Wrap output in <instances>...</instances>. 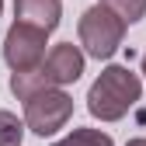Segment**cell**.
I'll use <instances>...</instances> for the list:
<instances>
[{
    "label": "cell",
    "instance_id": "cell-1",
    "mask_svg": "<svg viewBox=\"0 0 146 146\" xmlns=\"http://www.w3.org/2000/svg\"><path fill=\"white\" fill-rule=\"evenodd\" d=\"M87 101H90V111L98 118H118V115H125V108L132 101H139V80L129 70L111 66V70H104L98 77V84L90 87Z\"/></svg>",
    "mask_w": 146,
    "mask_h": 146
},
{
    "label": "cell",
    "instance_id": "cell-4",
    "mask_svg": "<svg viewBox=\"0 0 146 146\" xmlns=\"http://www.w3.org/2000/svg\"><path fill=\"white\" fill-rule=\"evenodd\" d=\"M25 111H28V125L31 129L38 136H49L70 118V98L59 94V90H38V94L28 98Z\"/></svg>",
    "mask_w": 146,
    "mask_h": 146
},
{
    "label": "cell",
    "instance_id": "cell-9",
    "mask_svg": "<svg viewBox=\"0 0 146 146\" xmlns=\"http://www.w3.org/2000/svg\"><path fill=\"white\" fill-rule=\"evenodd\" d=\"M129 146H146V139H136V143H129Z\"/></svg>",
    "mask_w": 146,
    "mask_h": 146
},
{
    "label": "cell",
    "instance_id": "cell-8",
    "mask_svg": "<svg viewBox=\"0 0 146 146\" xmlns=\"http://www.w3.org/2000/svg\"><path fill=\"white\" fill-rule=\"evenodd\" d=\"M56 146H111V139L101 136V132H90V129H77L73 136H66V139L56 143Z\"/></svg>",
    "mask_w": 146,
    "mask_h": 146
},
{
    "label": "cell",
    "instance_id": "cell-2",
    "mask_svg": "<svg viewBox=\"0 0 146 146\" xmlns=\"http://www.w3.org/2000/svg\"><path fill=\"white\" fill-rule=\"evenodd\" d=\"M122 28H125L122 17H118L115 11H108L104 4H98V7H90V11L84 14V21H80V38H84V45H87L90 56L104 59V56H111V52L118 49Z\"/></svg>",
    "mask_w": 146,
    "mask_h": 146
},
{
    "label": "cell",
    "instance_id": "cell-10",
    "mask_svg": "<svg viewBox=\"0 0 146 146\" xmlns=\"http://www.w3.org/2000/svg\"><path fill=\"white\" fill-rule=\"evenodd\" d=\"M143 70H146V56H143Z\"/></svg>",
    "mask_w": 146,
    "mask_h": 146
},
{
    "label": "cell",
    "instance_id": "cell-7",
    "mask_svg": "<svg viewBox=\"0 0 146 146\" xmlns=\"http://www.w3.org/2000/svg\"><path fill=\"white\" fill-rule=\"evenodd\" d=\"M0 146H21V122L0 111Z\"/></svg>",
    "mask_w": 146,
    "mask_h": 146
},
{
    "label": "cell",
    "instance_id": "cell-3",
    "mask_svg": "<svg viewBox=\"0 0 146 146\" xmlns=\"http://www.w3.org/2000/svg\"><path fill=\"white\" fill-rule=\"evenodd\" d=\"M45 35L42 28H31V25H21V21H14L11 35H7V49H4V56L7 63L17 70V73H28L38 66L42 59V52H45Z\"/></svg>",
    "mask_w": 146,
    "mask_h": 146
},
{
    "label": "cell",
    "instance_id": "cell-5",
    "mask_svg": "<svg viewBox=\"0 0 146 146\" xmlns=\"http://www.w3.org/2000/svg\"><path fill=\"white\" fill-rule=\"evenodd\" d=\"M17 21L52 31L59 21V0H17Z\"/></svg>",
    "mask_w": 146,
    "mask_h": 146
},
{
    "label": "cell",
    "instance_id": "cell-6",
    "mask_svg": "<svg viewBox=\"0 0 146 146\" xmlns=\"http://www.w3.org/2000/svg\"><path fill=\"white\" fill-rule=\"evenodd\" d=\"M108 11H115L122 21H139L146 11V0H104Z\"/></svg>",
    "mask_w": 146,
    "mask_h": 146
}]
</instances>
